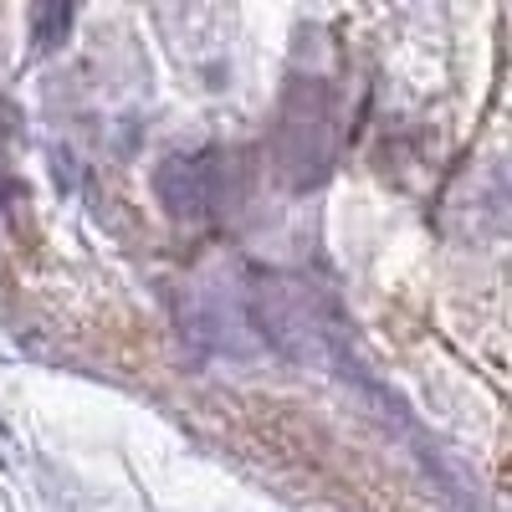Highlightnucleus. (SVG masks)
I'll use <instances>...</instances> for the list:
<instances>
[{"mask_svg": "<svg viewBox=\"0 0 512 512\" xmlns=\"http://www.w3.org/2000/svg\"><path fill=\"white\" fill-rule=\"evenodd\" d=\"M226 154H195V159H169L159 169V195L169 200V210L180 216H205V210H221L231 200L226 185Z\"/></svg>", "mask_w": 512, "mask_h": 512, "instance_id": "1", "label": "nucleus"}]
</instances>
